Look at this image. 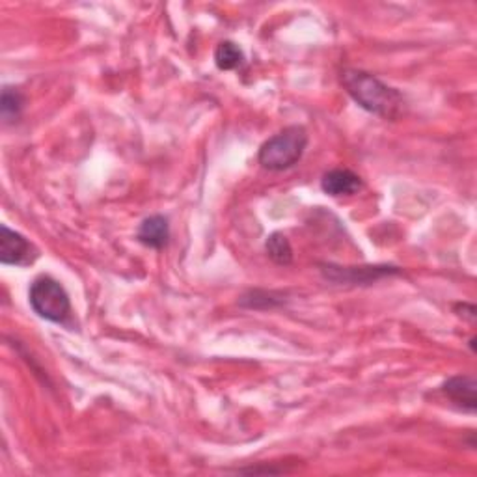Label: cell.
Returning <instances> with one entry per match:
<instances>
[{
  "mask_svg": "<svg viewBox=\"0 0 477 477\" xmlns=\"http://www.w3.org/2000/svg\"><path fill=\"white\" fill-rule=\"evenodd\" d=\"M308 148V131L303 126L281 129L259 148L258 161L269 172H284L293 168Z\"/></svg>",
  "mask_w": 477,
  "mask_h": 477,
  "instance_id": "obj_2",
  "label": "cell"
},
{
  "mask_svg": "<svg viewBox=\"0 0 477 477\" xmlns=\"http://www.w3.org/2000/svg\"><path fill=\"white\" fill-rule=\"evenodd\" d=\"M442 394L466 412L473 414L477 409V382L472 375L450 377L442 384Z\"/></svg>",
  "mask_w": 477,
  "mask_h": 477,
  "instance_id": "obj_6",
  "label": "cell"
},
{
  "mask_svg": "<svg viewBox=\"0 0 477 477\" xmlns=\"http://www.w3.org/2000/svg\"><path fill=\"white\" fill-rule=\"evenodd\" d=\"M25 109V96L17 90V88L4 86L3 101H0V112L6 123H13L21 118Z\"/></svg>",
  "mask_w": 477,
  "mask_h": 477,
  "instance_id": "obj_10",
  "label": "cell"
},
{
  "mask_svg": "<svg viewBox=\"0 0 477 477\" xmlns=\"http://www.w3.org/2000/svg\"><path fill=\"white\" fill-rule=\"evenodd\" d=\"M321 273L334 284L350 286H369L377 280L392 274H401L392 265H367V267H335V265H321Z\"/></svg>",
  "mask_w": 477,
  "mask_h": 477,
  "instance_id": "obj_4",
  "label": "cell"
},
{
  "mask_svg": "<svg viewBox=\"0 0 477 477\" xmlns=\"http://www.w3.org/2000/svg\"><path fill=\"white\" fill-rule=\"evenodd\" d=\"M364 187L362 178L358 173H355L352 170L347 168H335L330 170L323 175L321 180V188L328 196H352V194H357L360 188Z\"/></svg>",
  "mask_w": 477,
  "mask_h": 477,
  "instance_id": "obj_7",
  "label": "cell"
},
{
  "mask_svg": "<svg viewBox=\"0 0 477 477\" xmlns=\"http://www.w3.org/2000/svg\"><path fill=\"white\" fill-rule=\"evenodd\" d=\"M168 239H170V224H168V219L163 215L148 217L142 224L138 226L136 241L140 244L148 246V249L161 250L168 244Z\"/></svg>",
  "mask_w": 477,
  "mask_h": 477,
  "instance_id": "obj_8",
  "label": "cell"
},
{
  "mask_svg": "<svg viewBox=\"0 0 477 477\" xmlns=\"http://www.w3.org/2000/svg\"><path fill=\"white\" fill-rule=\"evenodd\" d=\"M244 62L242 49L234 42H220L215 49V64L222 72H232Z\"/></svg>",
  "mask_w": 477,
  "mask_h": 477,
  "instance_id": "obj_9",
  "label": "cell"
},
{
  "mask_svg": "<svg viewBox=\"0 0 477 477\" xmlns=\"http://www.w3.org/2000/svg\"><path fill=\"white\" fill-rule=\"evenodd\" d=\"M265 250L276 265H289L293 261V246L289 239L280 232L269 235L267 242H265Z\"/></svg>",
  "mask_w": 477,
  "mask_h": 477,
  "instance_id": "obj_11",
  "label": "cell"
},
{
  "mask_svg": "<svg viewBox=\"0 0 477 477\" xmlns=\"http://www.w3.org/2000/svg\"><path fill=\"white\" fill-rule=\"evenodd\" d=\"M40 252L25 235L13 232L6 224L0 226V263L13 267H30Z\"/></svg>",
  "mask_w": 477,
  "mask_h": 477,
  "instance_id": "obj_5",
  "label": "cell"
},
{
  "mask_svg": "<svg viewBox=\"0 0 477 477\" xmlns=\"http://www.w3.org/2000/svg\"><path fill=\"white\" fill-rule=\"evenodd\" d=\"M455 313L458 317H463V319L473 323L475 321V306L473 304H468V303H458L455 304Z\"/></svg>",
  "mask_w": 477,
  "mask_h": 477,
  "instance_id": "obj_12",
  "label": "cell"
},
{
  "mask_svg": "<svg viewBox=\"0 0 477 477\" xmlns=\"http://www.w3.org/2000/svg\"><path fill=\"white\" fill-rule=\"evenodd\" d=\"M28 300L32 310L36 312L42 319L67 325L72 319V300L60 281L50 276H38L32 281Z\"/></svg>",
  "mask_w": 477,
  "mask_h": 477,
  "instance_id": "obj_3",
  "label": "cell"
},
{
  "mask_svg": "<svg viewBox=\"0 0 477 477\" xmlns=\"http://www.w3.org/2000/svg\"><path fill=\"white\" fill-rule=\"evenodd\" d=\"M342 84L358 107L382 119H397L404 109V97L396 88L384 84L362 69H343Z\"/></svg>",
  "mask_w": 477,
  "mask_h": 477,
  "instance_id": "obj_1",
  "label": "cell"
}]
</instances>
